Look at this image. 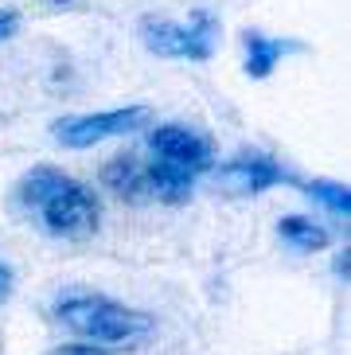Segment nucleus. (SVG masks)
Returning a JSON list of instances; mask_svg holds the SVG:
<instances>
[{
	"label": "nucleus",
	"instance_id": "f257e3e1",
	"mask_svg": "<svg viewBox=\"0 0 351 355\" xmlns=\"http://www.w3.org/2000/svg\"><path fill=\"white\" fill-rule=\"evenodd\" d=\"M12 203L20 215L40 223L51 239H90L102 219L94 191L51 164H35L31 172H24L16 180Z\"/></svg>",
	"mask_w": 351,
	"mask_h": 355
},
{
	"label": "nucleus",
	"instance_id": "4468645a",
	"mask_svg": "<svg viewBox=\"0 0 351 355\" xmlns=\"http://www.w3.org/2000/svg\"><path fill=\"white\" fill-rule=\"evenodd\" d=\"M16 24H20V20H16V12H12V8L0 12V40H8V35L16 32Z\"/></svg>",
	"mask_w": 351,
	"mask_h": 355
},
{
	"label": "nucleus",
	"instance_id": "ddd939ff",
	"mask_svg": "<svg viewBox=\"0 0 351 355\" xmlns=\"http://www.w3.org/2000/svg\"><path fill=\"white\" fill-rule=\"evenodd\" d=\"M47 355H102V352L90 347V344H67V347H55V352H47Z\"/></svg>",
	"mask_w": 351,
	"mask_h": 355
},
{
	"label": "nucleus",
	"instance_id": "423d86ee",
	"mask_svg": "<svg viewBox=\"0 0 351 355\" xmlns=\"http://www.w3.org/2000/svg\"><path fill=\"white\" fill-rule=\"evenodd\" d=\"M281 180H289L285 168L277 160H269L266 153H238L234 160H227L219 168V184L230 196H258V191L273 188Z\"/></svg>",
	"mask_w": 351,
	"mask_h": 355
},
{
	"label": "nucleus",
	"instance_id": "20e7f679",
	"mask_svg": "<svg viewBox=\"0 0 351 355\" xmlns=\"http://www.w3.org/2000/svg\"><path fill=\"white\" fill-rule=\"evenodd\" d=\"M148 121H153L148 105H121V110H105V114H67L59 121H51V133L67 148H90L105 137L137 133Z\"/></svg>",
	"mask_w": 351,
	"mask_h": 355
},
{
	"label": "nucleus",
	"instance_id": "7ed1b4c3",
	"mask_svg": "<svg viewBox=\"0 0 351 355\" xmlns=\"http://www.w3.org/2000/svg\"><path fill=\"white\" fill-rule=\"evenodd\" d=\"M141 40L153 55H164V59H211L219 47V20L211 12H196L191 24L145 16Z\"/></svg>",
	"mask_w": 351,
	"mask_h": 355
},
{
	"label": "nucleus",
	"instance_id": "9b49d317",
	"mask_svg": "<svg viewBox=\"0 0 351 355\" xmlns=\"http://www.w3.org/2000/svg\"><path fill=\"white\" fill-rule=\"evenodd\" d=\"M309 196L320 199L324 207L336 211V215H343V219L351 215V191H348V184H336V180H312Z\"/></svg>",
	"mask_w": 351,
	"mask_h": 355
},
{
	"label": "nucleus",
	"instance_id": "1a4fd4ad",
	"mask_svg": "<svg viewBox=\"0 0 351 355\" xmlns=\"http://www.w3.org/2000/svg\"><path fill=\"white\" fill-rule=\"evenodd\" d=\"M145 176H148V196L160 199V203H187V196L196 188L191 172H184L176 164H160V160H153L145 168Z\"/></svg>",
	"mask_w": 351,
	"mask_h": 355
},
{
	"label": "nucleus",
	"instance_id": "39448f33",
	"mask_svg": "<svg viewBox=\"0 0 351 355\" xmlns=\"http://www.w3.org/2000/svg\"><path fill=\"white\" fill-rule=\"evenodd\" d=\"M148 148H153V157L160 164H176L199 176L207 168L215 164V145H211V137L199 133V129H187V125H156L148 133Z\"/></svg>",
	"mask_w": 351,
	"mask_h": 355
},
{
	"label": "nucleus",
	"instance_id": "6e6552de",
	"mask_svg": "<svg viewBox=\"0 0 351 355\" xmlns=\"http://www.w3.org/2000/svg\"><path fill=\"white\" fill-rule=\"evenodd\" d=\"M242 43H246V74L254 78V83L269 78L273 67H277L289 51H300L297 40H266L262 32H246V35H242Z\"/></svg>",
	"mask_w": 351,
	"mask_h": 355
},
{
	"label": "nucleus",
	"instance_id": "f8f14e48",
	"mask_svg": "<svg viewBox=\"0 0 351 355\" xmlns=\"http://www.w3.org/2000/svg\"><path fill=\"white\" fill-rule=\"evenodd\" d=\"M12 289H16V273H12V266L4 258H0V304L12 297Z\"/></svg>",
	"mask_w": 351,
	"mask_h": 355
},
{
	"label": "nucleus",
	"instance_id": "2eb2a0df",
	"mask_svg": "<svg viewBox=\"0 0 351 355\" xmlns=\"http://www.w3.org/2000/svg\"><path fill=\"white\" fill-rule=\"evenodd\" d=\"M348 258H351V254H348V250H343V254H340V258H336V273H340L343 282H348V273H351V266H348Z\"/></svg>",
	"mask_w": 351,
	"mask_h": 355
},
{
	"label": "nucleus",
	"instance_id": "9d476101",
	"mask_svg": "<svg viewBox=\"0 0 351 355\" xmlns=\"http://www.w3.org/2000/svg\"><path fill=\"white\" fill-rule=\"evenodd\" d=\"M277 234L289 242L293 250H305V254L328 246V230H324L320 223L305 219V215H285V219L277 223Z\"/></svg>",
	"mask_w": 351,
	"mask_h": 355
},
{
	"label": "nucleus",
	"instance_id": "f03ea898",
	"mask_svg": "<svg viewBox=\"0 0 351 355\" xmlns=\"http://www.w3.org/2000/svg\"><path fill=\"white\" fill-rule=\"evenodd\" d=\"M55 316L67 332H74L86 344H105V347H133L141 344L145 336H153L156 320L141 309H129V304L114 301V297H102V293H62L59 304H55Z\"/></svg>",
	"mask_w": 351,
	"mask_h": 355
},
{
	"label": "nucleus",
	"instance_id": "0eeeda50",
	"mask_svg": "<svg viewBox=\"0 0 351 355\" xmlns=\"http://www.w3.org/2000/svg\"><path fill=\"white\" fill-rule=\"evenodd\" d=\"M102 184L114 196L129 199V203H148V176H145V168L137 164L129 153L125 157H114V160H105L102 164Z\"/></svg>",
	"mask_w": 351,
	"mask_h": 355
}]
</instances>
